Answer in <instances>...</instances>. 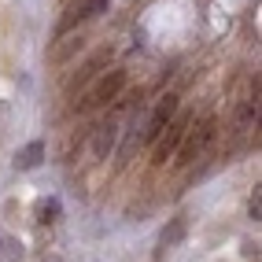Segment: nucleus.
Wrapping results in <instances>:
<instances>
[{
  "mask_svg": "<svg viewBox=\"0 0 262 262\" xmlns=\"http://www.w3.org/2000/svg\"><path fill=\"white\" fill-rule=\"evenodd\" d=\"M214 137H218V118H214V115H203V118L196 122V129H188V133L181 137L178 151H173V155H178L173 163H178V166H192L196 159H203L207 148L214 144Z\"/></svg>",
  "mask_w": 262,
  "mask_h": 262,
  "instance_id": "obj_1",
  "label": "nucleus"
},
{
  "mask_svg": "<svg viewBox=\"0 0 262 262\" xmlns=\"http://www.w3.org/2000/svg\"><path fill=\"white\" fill-rule=\"evenodd\" d=\"M122 89H126V71H122V67H115V71H107V74H100V78L89 85V93L78 100V115H89V111L107 107L111 100H118Z\"/></svg>",
  "mask_w": 262,
  "mask_h": 262,
  "instance_id": "obj_2",
  "label": "nucleus"
},
{
  "mask_svg": "<svg viewBox=\"0 0 262 262\" xmlns=\"http://www.w3.org/2000/svg\"><path fill=\"white\" fill-rule=\"evenodd\" d=\"M188 133V115H173L166 126H163V133L151 141V163L155 166H163L173 151H178V144H181V137Z\"/></svg>",
  "mask_w": 262,
  "mask_h": 262,
  "instance_id": "obj_3",
  "label": "nucleus"
},
{
  "mask_svg": "<svg viewBox=\"0 0 262 262\" xmlns=\"http://www.w3.org/2000/svg\"><path fill=\"white\" fill-rule=\"evenodd\" d=\"M115 144H118V122L115 118H103L100 126L93 129V144H89L93 159H107V155L115 151Z\"/></svg>",
  "mask_w": 262,
  "mask_h": 262,
  "instance_id": "obj_4",
  "label": "nucleus"
},
{
  "mask_svg": "<svg viewBox=\"0 0 262 262\" xmlns=\"http://www.w3.org/2000/svg\"><path fill=\"white\" fill-rule=\"evenodd\" d=\"M178 115V93H166L159 103H155V111H151V118H148V129H144V141H155V137L163 133V126Z\"/></svg>",
  "mask_w": 262,
  "mask_h": 262,
  "instance_id": "obj_5",
  "label": "nucleus"
},
{
  "mask_svg": "<svg viewBox=\"0 0 262 262\" xmlns=\"http://www.w3.org/2000/svg\"><path fill=\"white\" fill-rule=\"evenodd\" d=\"M258 122V85H255V93L251 96H244L240 100V111H236V122H233V133H248L251 126Z\"/></svg>",
  "mask_w": 262,
  "mask_h": 262,
  "instance_id": "obj_6",
  "label": "nucleus"
},
{
  "mask_svg": "<svg viewBox=\"0 0 262 262\" xmlns=\"http://www.w3.org/2000/svg\"><path fill=\"white\" fill-rule=\"evenodd\" d=\"M81 48H85V33H67V37L48 52V63H56V67H59V63H67V59H74Z\"/></svg>",
  "mask_w": 262,
  "mask_h": 262,
  "instance_id": "obj_7",
  "label": "nucleus"
},
{
  "mask_svg": "<svg viewBox=\"0 0 262 262\" xmlns=\"http://www.w3.org/2000/svg\"><path fill=\"white\" fill-rule=\"evenodd\" d=\"M103 63H107V48H100V52H96V56H93V59H89V63H85V67H81V71H78V74H74V81H71V85H67V93H74V89H78V85H89V81L96 78V71H100V67H103Z\"/></svg>",
  "mask_w": 262,
  "mask_h": 262,
  "instance_id": "obj_8",
  "label": "nucleus"
},
{
  "mask_svg": "<svg viewBox=\"0 0 262 262\" xmlns=\"http://www.w3.org/2000/svg\"><path fill=\"white\" fill-rule=\"evenodd\" d=\"M45 163V144L41 141H30L19 155H15V170H37Z\"/></svg>",
  "mask_w": 262,
  "mask_h": 262,
  "instance_id": "obj_9",
  "label": "nucleus"
},
{
  "mask_svg": "<svg viewBox=\"0 0 262 262\" xmlns=\"http://www.w3.org/2000/svg\"><path fill=\"white\" fill-rule=\"evenodd\" d=\"M103 11H107V0H85L78 11H71V15L63 19V30H71V26L81 23V19H96V15H103Z\"/></svg>",
  "mask_w": 262,
  "mask_h": 262,
  "instance_id": "obj_10",
  "label": "nucleus"
},
{
  "mask_svg": "<svg viewBox=\"0 0 262 262\" xmlns=\"http://www.w3.org/2000/svg\"><path fill=\"white\" fill-rule=\"evenodd\" d=\"M185 229H188V222H185V218H173V222L166 225V229H163V236H159V248H163V251H170L173 244H178V240L185 236Z\"/></svg>",
  "mask_w": 262,
  "mask_h": 262,
  "instance_id": "obj_11",
  "label": "nucleus"
},
{
  "mask_svg": "<svg viewBox=\"0 0 262 262\" xmlns=\"http://www.w3.org/2000/svg\"><path fill=\"white\" fill-rule=\"evenodd\" d=\"M0 251H4L8 258H19V255H23V244L15 240V236H8L4 229H0Z\"/></svg>",
  "mask_w": 262,
  "mask_h": 262,
  "instance_id": "obj_12",
  "label": "nucleus"
},
{
  "mask_svg": "<svg viewBox=\"0 0 262 262\" xmlns=\"http://www.w3.org/2000/svg\"><path fill=\"white\" fill-rule=\"evenodd\" d=\"M59 218V200H45L41 203V222H56Z\"/></svg>",
  "mask_w": 262,
  "mask_h": 262,
  "instance_id": "obj_13",
  "label": "nucleus"
},
{
  "mask_svg": "<svg viewBox=\"0 0 262 262\" xmlns=\"http://www.w3.org/2000/svg\"><path fill=\"white\" fill-rule=\"evenodd\" d=\"M251 218H255V222L262 218V200H258V188H255V196H251Z\"/></svg>",
  "mask_w": 262,
  "mask_h": 262,
  "instance_id": "obj_14",
  "label": "nucleus"
}]
</instances>
